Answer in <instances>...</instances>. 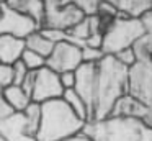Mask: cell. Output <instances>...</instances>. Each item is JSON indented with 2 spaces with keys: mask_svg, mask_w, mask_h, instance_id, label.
<instances>
[{
  "mask_svg": "<svg viewBox=\"0 0 152 141\" xmlns=\"http://www.w3.org/2000/svg\"><path fill=\"white\" fill-rule=\"evenodd\" d=\"M74 90L88 108V121L105 120L111 115L116 102L128 94V69L113 56L83 62L75 71Z\"/></svg>",
  "mask_w": 152,
  "mask_h": 141,
  "instance_id": "6da1fadb",
  "label": "cell"
},
{
  "mask_svg": "<svg viewBox=\"0 0 152 141\" xmlns=\"http://www.w3.org/2000/svg\"><path fill=\"white\" fill-rule=\"evenodd\" d=\"M85 121H82L70 107L61 98L41 103V120L36 141H64L82 133Z\"/></svg>",
  "mask_w": 152,
  "mask_h": 141,
  "instance_id": "7a4b0ae2",
  "label": "cell"
},
{
  "mask_svg": "<svg viewBox=\"0 0 152 141\" xmlns=\"http://www.w3.org/2000/svg\"><path fill=\"white\" fill-rule=\"evenodd\" d=\"M82 133L90 141H152V126L132 118L108 117L85 123Z\"/></svg>",
  "mask_w": 152,
  "mask_h": 141,
  "instance_id": "3957f363",
  "label": "cell"
},
{
  "mask_svg": "<svg viewBox=\"0 0 152 141\" xmlns=\"http://www.w3.org/2000/svg\"><path fill=\"white\" fill-rule=\"evenodd\" d=\"M142 35H144V26L141 18L116 16L115 21L103 33L100 49L105 56H115L121 49L132 48Z\"/></svg>",
  "mask_w": 152,
  "mask_h": 141,
  "instance_id": "277c9868",
  "label": "cell"
},
{
  "mask_svg": "<svg viewBox=\"0 0 152 141\" xmlns=\"http://www.w3.org/2000/svg\"><path fill=\"white\" fill-rule=\"evenodd\" d=\"M41 105L31 102L23 111H15L0 121V134L7 141H36Z\"/></svg>",
  "mask_w": 152,
  "mask_h": 141,
  "instance_id": "5b68a950",
  "label": "cell"
},
{
  "mask_svg": "<svg viewBox=\"0 0 152 141\" xmlns=\"http://www.w3.org/2000/svg\"><path fill=\"white\" fill-rule=\"evenodd\" d=\"M43 3L44 20L41 23V28L66 31L85 18V13L69 0H43Z\"/></svg>",
  "mask_w": 152,
  "mask_h": 141,
  "instance_id": "8992f818",
  "label": "cell"
},
{
  "mask_svg": "<svg viewBox=\"0 0 152 141\" xmlns=\"http://www.w3.org/2000/svg\"><path fill=\"white\" fill-rule=\"evenodd\" d=\"M64 94V89L61 85L59 74L51 71L48 66L33 71V85H31L30 97L31 102L36 103H44V102L61 98Z\"/></svg>",
  "mask_w": 152,
  "mask_h": 141,
  "instance_id": "52a82bcc",
  "label": "cell"
},
{
  "mask_svg": "<svg viewBox=\"0 0 152 141\" xmlns=\"http://www.w3.org/2000/svg\"><path fill=\"white\" fill-rule=\"evenodd\" d=\"M82 64V48L67 39L56 43L51 54L46 58V66L57 74H62L67 71H77L79 66Z\"/></svg>",
  "mask_w": 152,
  "mask_h": 141,
  "instance_id": "ba28073f",
  "label": "cell"
},
{
  "mask_svg": "<svg viewBox=\"0 0 152 141\" xmlns=\"http://www.w3.org/2000/svg\"><path fill=\"white\" fill-rule=\"evenodd\" d=\"M128 94L152 108V64L137 61L128 69Z\"/></svg>",
  "mask_w": 152,
  "mask_h": 141,
  "instance_id": "9c48e42d",
  "label": "cell"
},
{
  "mask_svg": "<svg viewBox=\"0 0 152 141\" xmlns=\"http://www.w3.org/2000/svg\"><path fill=\"white\" fill-rule=\"evenodd\" d=\"M39 25L34 20L25 15L13 12L7 5H2V16H0V35H12L17 38H26L28 35L38 31Z\"/></svg>",
  "mask_w": 152,
  "mask_h": 141,
  "instance_id": "30bf717a",
  "label": "cell"
},
{
  "mask_svg": "<svg viewBox=\"0 0 152 141\" xmlns=\"http://www.w3.org/2000/svg\"><path fill=\"white\" fill-rule=\"evenodd\" d=\"M110 117H119V118H132L139 120L152 126V108L142 103L141 100L134 98L132 95L126 94L115 103Z\"/></svg>",
  "mask_w": 152,
  "mask_h": 141,
  "instance_id": "8fae6325",
  "label": "cell"
},
{
  "mask_svg": "<svg viewBox=\"0 0 152 141\" xmlns=\"http://www.w3.org/2000/svg\"><path fill=\"white\" fill-rule=\"evenodd\" d=\"M26 49L23 38L12 35H0V64L12 66L21 59V54Z\"/></svg>",
  "mask_w": 152,
  "mask_h": 141,
  "instance_id": "7c38bea8",
  "label": "cell"
},
{
  "mask_svg": "<svg viewBox=\"0 0 152 141\" xmlns=\"http://www.w3.org/2000/svg\"><path fill=\"white\" fill-rule=\"evenodd\" d=\"M118 12L116 16L142 18L152 10V0H105Z\"/></svg>",
  "mask_w": 152,
  "mask_h": 141,
  "instance_id": "4fadbf2b",
  "label": "cell"
},
{
  "mask_svg": "<svg viewBox=\"0 0 152 141\" xmlns=\"http://www.w3.org/2000/svg\"><path fill=\"white\" fill-rule=\"evenodd\" d=\"M141 21H142V26H144V35L134 43L132 49L136 52L137 61L151 62L152 64V10L142 16Z\"/></svg>",
  "mask_w": 152,
  "mask_h": 141,
  "instance_id": "5bb4252c",
  "label": "cell"
},
{
  "mask_svg": "<svg viewBox=\"0 0 152 141\" xmlns=\"http://www.w3.org/2000/svg\"><path fill=\"white\" fill-rule=\"evenodd\" d=\"M5 5L8 8H12L13 12L20 13V15H25L28 18L34 20V21L39 25L44 20V3L43 0H7Z\"/></svg>",
  "mask_w": 152,
  "mask_h": 141,
  "instance_id": "9a60e30c",
  "label": "cell"
},
{
  "mask_svg": "<svg viewBox=\"0 0 152 141\" xmlns=\"http://www.w3.org/2000/svg\"><path fill=\"white\" fill-rule=\"evenodd\" d=\"M2 95L7 100V103L13 108V111H23L31 103V97L26 90H23L21 85H8L2 90Z\"/></svg>",
  "mask_w": 152,
  "mask_h": 141,
  "instance_id": "2e32d148",
  "label": "cell"
},
{
  "mask_svg": "<svg viewBox=\"0 0 152 141\" xmlns=\"http://www.w3.org/2000/svg\"><path fill=\"white\" fill-rule=\"evenodd\" d=\"M25 44H26V49L38 52V54L43 56V58H48V56L51 54V51H53L56 43H53L49 38H46V36L41 33V30H38V31L31 33V35H28L26 38H25Z\"/></svg>",
  "mask_w": 152,
  "mask_h": 141,
  "instance_id": "e0dca14e",
  "label": "cell"
},
{
  "mask_svg": "<svg viewBox=\"0 0 152 141\" xmlns=\"http://www.w3.org/2000/svg\"><path fill=\"white\" fill-rule=\"evenodd\" d=\"M62 100L66 102L67 105H69L70 110H72L74 113H75L77 117L80 118V120L85 121V123H88V108H87L83 98L80 97V95L77 94L74 89H70V90H64Z\"/></svg>",
  "mask_w": 152,
  "mask_h": 141,
  "instance_id": "ac0fdd59",
  "label": "cell"
},
{
  "mask_svg": "<svg viewBox=\"0 0 152 141\" xmlns=\"http://www.w3.org/2000/svg\"><path fill=\"white\" fill-rule=\"evenodd\" d=\"M20 61L26 66L28 71H38V69H41V67L46 66V58L39 56L34 51H30V49H25Z\"/></svg>",
  "mask_w": 152,
  "mask_h": 141,
  "instance_id": "d6986e66",
  "label": "cell"
},
{
  "mask_svg": "<svg viewBox=\"0 0 152 141\" xmlns=\"http://www.w3.org/2000/svg\"><path fill=\"white\" fill-rule=\"evenodd\" d=\"M113 58H115L116 61H118L123 67H126V69L132 67V66L137 62V58H136V52H134V49H132V48L121 49V51H118Z\"/></svg>",
  "mask_w": 152,
  "mask_h": 141,
  "instance_id": "ffe728a7",
  "label": "cell"
},
{
  "mask_svg": "<svg viewBox=\"0 0 152 141\" xmlns=\"http://www.w3.org/2000/svg\"><path fill=\"white\" fill-rule=\"evenodd\" d=\"M69 2L77 5L85 15H95L102 0H69Z\"/></svg>",
  "mask_w": 152,
  "mask_h": 141,
  "instance_id": "44dd1931",
  "label": "cell"
},
{
  "mask_svg": "<svg viewBox=\"0 0 152 141\" xmlns=\"http://www.w3.org/2000/svg\"><path fill=\"white\" fill-rule=\"evenodd\" d=\"M82 48V61L83 62H96L102 58H105L103 51L100 48H90V46H80Z\"/></svg>",
  "mask_w": 152,
  "mask_h": 141,
  "instance_id": "7402d4cb",
  "label": "cell"
},
{
  "mask_svg": "<svg viewBox=\"0 0 152 141\" xmlns=\"http://www.w3.org/2000/svg\"><path fill=\"white\" fill-rule=\"evenodd\" d=\"M12 72H13V84L15 85H20L21 82L25 80V77L28 75V69L26 66L23 64L21 61H17L15 64H12Z\"/></svg>",
  "mask_w": 152,
  "mask_h": 141,
  "instance_id": "603a6c76",
  "label": "cell"
},
{
  "mask_svg": "<svg viewBox=\"0 0 152 141\" xmlns=\"http://www.w3.org/2000/svg\"><path fill=\"white\" fill-rule=\"evenodd\" d=\"M13 84V72H12V66L0 64V90H4L5 87Z\"/></svg>",
  "mask_w": 152,
  "mask_h": 141,
  "instance_id": "cb8c5ba5",
  "label": "cell"
},
{
  "mask_svg": "<svg viewBox=\"0 0 152 141\" xmlns=\"http://www.w3.org/2000/svg\"><path fill=\"white\" fill-rule=\"evenodd\" d=\"M59 80L64 90H70L75 87V71H67L59 74Z\"/></svg>",
  "mask_w": 152,
  "mask_h": 141,
  "instance_id": "d4e9b609",
  "label": "cell"
},
{
  "mask_svg": "<svg viewBox=\"0 0 152 141\" xmlns=\"http://www.w3.org/2000/svg\"><path fill=\"white\" fill-rule=\"evenodd\" d=\"M12 113H15L13 108L7 103V100H5L4 95H2V90H0V121L5 120V118H8Z\"/></svg>",
  "mask_w": 152,
  "mask_h": 141,
  "instance_id": "484cf974",
  "label": "cell"
},
{
  "mask_svg": "<svg viewBox=\"0 0 152 141\" xmlns=\"http://www.w3.org/2000/svg\"><path fill=\"white\" fill-rule=\"evenodd\" d=\"M64 141H90V140H88V138H87L83 133H79V134H75V136L67 138V140H64Z\"/></svg>",
  "mask_w": 152,
  "mask_h": 141,
  "instance_id": "4316f807",
  "label": "cell"
},
{
  "mask_svg": "<svg viewBox=\"0 0 152 141\" xmlns=\"http://www.w3.org/2000/svg\"><path fill=\"white\" fill-rule=\"evenodd\" d=\"M0 141H7V140H5V138L2 136V134H0Z\"/></svg>",
  "mask_w": 152,
  "mask_h": 141,
  "instance_id": "83f0119b",
  "label": "cell"
},
{
  "mask_svg": "<svg viewBox=\"0 0 152 141\" xmlns=\"http://www.w3.org/2000/svg\"><path fill=\"white\" fill-rule=\"evenodd\" d=\"M5 2H7V0H0V5H4Z\"/></svg>",
  "mask_w": 152,
  "mask_h": 141,
  "instance_id": "f1b7e54d",
  "label": "cell"
},
{
  "mask_svg": "<svg viewBox=\"0 0 152 141\" xmlns=\"http://www.w3.org/2000/svg\"><path fill=\"white\" fill-rule=\"evenodd\" d=\"M0 16H2V5H0Z\"/></svg>",
  "mask_w": 152,
  "mask_h": 141,
  "instance_id": "f546056e",
  "label": "cell"
}]
</instances>
